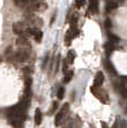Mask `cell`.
I'll return each mask as SVG.
<instances>
[{
  "label": "cell",
  "instance_id": "5",
  "mask_svg": "<svg viewBox=\"0 0 127 128\" xmlns=\"http://www.w3.org/2000/svg\"><path fill=\"white\" fill-rule=\"evenodd\" d=\"M89 11L92 14H98L99 11V2L98 0H89Z\"/></svg>",
  "mask_w": 127,
  "mask_h": 128
},
{
  "label": "cell",
  "instance_id": "21",
  "mask_svg": "<svg viewBox=\"0 0 127 128\" xmlns=\"http://www.w3.org/2000/svg\"><path fill=\"white\" fill-rule=\"evenodd\" d=\"M118 127L119 128H127V122L125 120H122L120 124H118Z\"/></svg>",
  "mask_w": 127,
  "mask_h": 128
},
{
  "label": "cell",
  "instance_id": "2",
  "mask_svg": "<svg viewBox=\"0 0 127 128\" xmlns=\"http://www.w3.org/2000/svg\"><path fill=\"white\" fill-rule=\"evenodd\" d=\"M28 28L26 22H14L12 24V31L18 36H26V30Z\"/></svg>",
  "mask_w": 127,
  "mask_h": 128
},
{
  "label": "cell",
  "instance_id": "8",
  "mask_svg": "<svg viewBox=\"0 0 127 128\" xmlns=\"http://www.w3.org/2000/svg\"><path fill=\"white\" fill-rule=\"evenodd\" d=\"M17 45L20 46L21 48H29V41L26 36H19L17 39Z\"/></svg>",
  "mask_w": 127,
  "mask_h": 128
},
{
  "label": "cell",
  "instance_id": "15",
  "mask_svg": "<svg viewBox=\"0 0 127 128\" xmlns=\"http://www.w3.org/2000/svg\"><path fill=\"white\" fill-rule=\"evenodd\" d=\"M108 38H109V41H112L113 44H116L119 41V38L117 36L113 35V34H108Z\"/></svg>",
  "mask_w": 127,
  "mask_h": 128
},
{
  "label": "cell",
  "instance_id": "11",
  "mask_svg": "<svg viewBox=\"0 0 127 128\" xmlns=\"http://www.w3.org/2000/svg\"><path fill=\"white\" fill-rule=\"evenodd\" d=\"M34 38H35V40L37 41V42H40L41 39H42V31L39 30V29L37 28V30H36V32L34 34Z\"/></svg>",
  "mask_w": 127,
  "mask_h": 128
},
{
  "label": "cell",
  "instance_id": "7",
  "mask_svg": "<svg viewBox=\"0 0 127 128\" xmlns=\"http://www.w3.org/2000/svg\"><path fill=\"white\" fill-rule=\"evenodd\" d=\"M104 82V75H102V71H98L95 76V79H94V86L95 87H100Z\"/></svg>",
  "mask_w": 127,
  "mask_h": 128
},
{
  "label": "cell",
  "instance_id": "23",
  "mask_svg": "<svg viewBox=\"0 0 127 128\" xmlns=\"http://www.w3.org/2000/svg\"><path fill=\"white\" fill-rule=\"evenodd\" d=\"M117 1H118V2H119V4H120V2H123V1H124V0H117Z\"/></svg>",
  "mask_w": 127,
  "mask_h": 128
},
{
  "label": "cell",
  "instance_id": "3",
  "mask_svg": "<svg viewBox=\"0 0 127 128\" xmlns=\"http://www.w3.org/2000/svg\"><path fill=\"white\" fill-rule=\"evenodd\" d=\"M68 110H69V104H68V102H66V104H64V106L62 107V109L58 112V114L56 115V118H55V125H56V126H59V124L62 122V118L66 116V114L68 112Z\"/></svg>",
  "mask_w": 127,
  "mask_h": 128
},
{
  "label": "cell",
  "instance_id": "6",
  "mask_svg": "<svg viewBox=\"0 0 127 128\" xmlns=\"http://www.w3.org/2000/svg\"><path fill=\"white\" fill-rule=\"evenodd\" d=\"M119 2L117 0H107V4H106V11L107 12H110L115 10V9L118 7Z\"/></svg>",
  "mask_w": 127,
  "mask_h": 128
},
{
  "label": "cell",
  "instance_id": "20",
  "mask_svg": "<svg viewBox=\"0 0 127 128\" xmlns=\"http://www.w3.org/2000/svg\"><path fill=\"white\" fill-rule=\"evenodd\" d=\"M105 27H106L107 30H109L112 27V24H110V20L109 19H106V21H105Z\"/></svg>",
  "mask_w": 127,
  "mask_h": 128
},
{
  "label": "cell",
  "instance_id": "12",
  "mask_svg": "<svg viewBox=\"0 0 127 128\" xmlns=\"http://www.w3.org/2000/svg\"><path fill=\"white\" fill-rule=\"evenodd\" d=\"M105 50L107 54H110L114 51V44L112 41H108L107 44H105Z\"/></svg>",
  "mask_w": 127,
  "mask_h": 128
},
{
  "label": "cell",
  "instance_id": "22",
  "mask_svg": "<svg viewBox=\"0 0 127 128\" xmlns=\"http://www.w3.org/2000/svg\"><path fill=\"white\" fill-rule=\"evenodd\" d=\"M102 128H108V126H107V124H106V122H102Z\"/></svg>",
  "mask_w": 127,
  "mask_h": 128
},
{
  "label": "cell",
  "instance_id": "17",
  "mask_svg": "<svg viewBox=\"0 0 127 128\" xmlns=\"http://www.w3.org/2000/svg\"><path fill=\"white\" fill-rule=\"evenodd\" d=\"M85 4H86V0H75L76 8H82V6H85Z\"/></svg>",
  "mask_w": 127,
  "mask_h": 128
},
{
  "label": "cell",
  "instance_id": "9",
  "mask_svg": "<svg viewBox=\"0 0 127 128\" xmlns=\"http://www.w3.org/2000/svg\"><path fill=\"white\" fill-rule=\"evenodd\" d=\"M35 122H36V125H40L41 122H42V115H41L40 109H36V112H35Z\"/></svg>",
  "mask_w": 127,
  "mask_h": 128
},
{
  "label": "cell",
  "instance_id": "10",
  "mask_svg": "<svg viewBox=\"0 0 127 128\" xmlns=\"http://www.w3.org/2000/svg\"><path fill=\"white\" fill-rule=\"evenodd\" d=\"M105 67H106V69L108 70L110 74H115V72H116V70H115L114 65L110 62V61H108V60L105 61Z\"/></svg>",
  "mask_w": 127,
  "mask_h": 128
},
{
  "label": "cell",
  "instance_id": "13",
  "mask_svg": "<svg viewBox=\"0 0 127 128\" xmlns=\"http://www.w3.org/2000/svg\"><path fill=\"white\" fill-rule=\"evenodd\" d=\"M75 57H76V54H75V51L74 50H70V51H68V55H67V60L69 61L70 64H72L74 62V59Z\"/></svg>",
  "mask_w": 127,
  "mask_h": 128
},
{
  "label": "cell",
  "instance_id": "19",
  "mask_svg": "<svg viewBox=\"0 0 127 128\" xmlns=\"http://www.w3.org/2000/svg\"><path fill=\"white\" fill-rule=\"evenodd\" d=\"M62 71L64 72H67L68 71V60L67 59H65V60H64V66H62Z\"/></svg>",
  "mask_w": 127,
  "mask_h": 128
},
{
  "label": "cell",
  "instance_id": "14",
  "mask_svg": "<svg viewBox=\"0 0 127 128\" xmlns=\"http://www.w3.org/2000/svg\"><path fill=\"white\" fill-rule=\"evenodd\" d=\"M72 76H74V72H72V70H70V71H67V72L65 74V79H64V82H65L66 84L69 82L70 80L72 79Z\"/></svg>",
  "mask_w": 127,
  "mask_h": 128
},
{
  "label": "cell",
  "instance_id": "16",
  "mask_svg": "<svg viewBox=\"0 0 127 128\" xmlns=\"http://www.w3.org/2000/svg\"><path fill=\"white\" fill-rule=\"evenodd\" d=\"M64 96H65V88L60 87L57 92V97H58V99H62Z\"/></svg>",
  "mask_w": 127,
  "mask_h": 128
},
{
  "label": "cell",
  "instance_id": "4",
  "mask_svg": "<svg viewBox=\"0 0 127 128\" xmlns=\"http://www.w3.org/2000/svg\"><path fill=\"white\" fill-rule=\"evenodd\" d=\"M29 48H21L20 50H18L16 54H14V59H16L17 61H26L27 59L29 57Z\"/></svg>",
  "mask_w": 127,
  "mask_h": 128
},
{
  "label": "cell",
  "instance_id": "1",
  "mask_svg": "<svg viewBox=\"0 0 127 128\" xmlns=\"http://www.w3.org/2000/svg\"><path fill=\"white\" fill-rule=\"evenodd\" d=\"M90 92H92V95H94L97 99L100 100L102 104H107V102H109V97H108V95H107V92L102 89H99V87L92 86V87L90 88Z\"/></svg>",
  "mask_w": 127,
  "mask_h": 128
},
{
  "label": "cell",
  "instance_id": "18",
  "mask_svg": "<svg viewBox=\"0 0 127 128\" xmlns=\"http://www.w3.org/2000/svg\"><path fill=\"white\" fill-rule=\"evenodd\" d=\"M57 108H58V104H57V102H52V107H51V109H50L49 114H50V115L55 114V112L57 110Z\"/></svg>",
  "mask_w": 127,
  "mask_h": 128
}]
</instances>
